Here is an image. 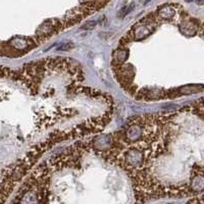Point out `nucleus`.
Returning <instances> with one entry per match:
<instances>
[{"mask_svg":"<svg viewBox=\"0 0 204 204\" xmlns=\"http://www.w3.org/2000/svg\"><path fill=\"white\" fill-rule=\"evenodd\" d=\"M153 32L152 21H149V18H145L139 21L137 25L133 27L131 34L133 35L135 40H141L146 38Z\"/></svg>","mask_w":204,"mask_h":204,"instance_id":"nucleus-1","label":"nucleus"},{"mask_svg":"<svg viewBox=\"0 0 204 204\" xmlns=\"http://www.w3.org/2000/svg\"><path fill=\"white\" fill-rule=\"evenodd\" d=\"M134 7H135V3H131L130 5H128V6H125V7H123L122 9L120 10L119 11V18H123L125 15H127L128 13H130L132 10L134 9Z\"/></svg>","mask_w":204,"mask_h":204,"instance_id":"nucleus-4","label":"nucleus"},{"mask_svg":"<svg viewBox=\"0 0 204 204\" xmlns=\"http://www.w3.org/2000/svg\"><path fill=\"white\" fill-rule=\"evenodd\" d=\"M177 14V6L173 4H165L159 7L157 10V15L163 21H171Z\"/></svg>","mask_w":204,"mask_h":204,"instance_id":"nucleus-2","label":"nucleus"},{"mask_svg":"<svg viewBox=\"0 0 204 204\" xmlns=\"http://www.w3.org/2000/svg\"><path fill=\"white\" fill-rule=\"evenodd\" d=\"M186 1H187V2H192L193 0H186Z\"/></svg>","mask_w":204,"mask_h":204,"instance_id":"nucleus-8","label":"nucleus"},{"mask_svg":"<svg viewBox=\"0 0 204 204\" xmlns=\"http://www.w3.org/2000/svg\"><path fill=\"white\" fill-rule=\"evenodd\" d=\"M128 58V50L119 49L114 53V62L123 63L127 60Z\"/></svg>","mask_w":204,"mask_h":204,"instance_id":"nucleus-3","label":"nucleus"},{"mask_svg":"<svg viewBox=\"0 0 204 204\" xmlns=\"http://www.w3.org/2000/svg\"><path fill=\"white\" fill-rule=\"evenodd\" d=\"M97 25V21H87V23H85L84 25L81 26V29L82 30H92L94 29Z\"/></svg>","mask_w":204,"mask_h":204,"instance_id":"nucleus-5","label":"nucleus"},{"mask_svg":"<svg viewBox=\"0 0 204 204\" xmlns=\"http://www.w3.org/2000/svg\"><path fill=\"white\" fill-rule=\"evenodd\" d=\"M195 2L198 5H203L204 4V0H195Z\"/></svg>","mask_w":204,"mask_h":204,"instance_id":"nucleus-7","label":"nucleus"},{"mask_svg":"<svg viewBox=\"0 0 204 204\" xmlns=\"http://www.w3.org/2000/svg\"><path fill=\"white\" fill-rule=\"evenodd\" d=\"M72 47V44H69V43H68V44H63L61 45V47H58L57 50H68L69 49V48Z\"/></svg>","mask_w":204,"mask_h":204,"instance_id":"nucleus-6","label":"nucleus"}]
</instances>
